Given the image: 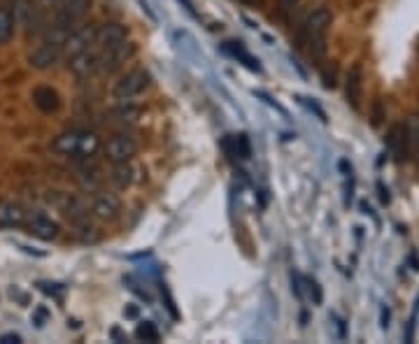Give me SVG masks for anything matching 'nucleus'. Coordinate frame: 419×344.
<instances>
[{"label": "nucleus", "mask_w": 419, "mask_h": 344, "mask_svg": "<svg viewBox=\"0 0 419 344\" xmlns=\"http://www.w3.org/2000/svg\"><path fill=\"white\" fill-rule=\"evenodd\" d=\"M112 184L117 188H128L135 181V167L131 165V160L126 163H114V170L110 174Z\"/></svg>", "instance_id": "nucleus-20"}, {"label": "nucleus", "mask_w": 419, "mask_h": 344, "mask_svg": "<svg viewBox=\"0 0 419 344\" xmlns=\"http://www.w3.org/2000/svg\"><path fill=\"white\" fill-rule=\"evenodd\" d=\"M96 31L98 24H79L68 33L66 42H63V56H75L79 51L93 47V40H96Z\"/></svg>", "instance_id": "nucleus-7"}, {"label": "nucleus", "mask_w": 419, "mask_h": 344, "mask_svg": "<svg viewBox=\"0 0 419 344\" xmlns=\"http://www.w3.org/2000/svg\"><path fill=\"white\" fill-rule=\"evenodd\" d=\"M61 0H42V5H59Z\"/></svg>", "instance_id": "nucleus-41"}, {"label": "nucleus", "mask_w": 419, "mask_h": 344, "mask_svg": "<svg viewBox=\"0 0 419 344\" xmlns=\"http://www.w3.org/2000/svg\"><path fill=\"white\" fill-rule=\"evenodd\" d=\"M91 5L93 0H61L59 7H56L54 26H59L66 33H70L72 28L82 24V19L89 14Z\"/></svg>", "instance_id": "nucleus-5"}, {"label": "nucleus", "mask_w": 419, "mask_h": 344, "mask_svg": "<svg viewBox=\"0 0 419 344\" xmlns=\"http://www.w3.org/2000/svg\"><path fill=\"white\" fill-rule=\"evenodd\" d=\"M89 212L98 221H114V219L121 214V200L114 193L100 191L98 195H93Z\"/></svg>", "instance_id": "nucleus-8"}, {"label": "nucleus", "mask_w": 419, "mask_h": 344, "mask_svg": "<svg viewBox=\"0 0 419 344\" xmlns=\"http://www.w3.org/2000/svg\"><path fill=\"white\" fill-rule=\"evenodd\" d=\"M138 153V140L128 133H117L112 135L105 144V158L110 163H126Z\"/></svg>", "instance_id": "nucleus-6"}, {"label": "nucleus", "mask_w": 419, "mask_h": 344, "mask_svg": "<svg viewBox=\"0 0 419 344\" xmlns=\"http://www.w3.org/2000/svg\"><path fill=\"white\" fill-rule=\"evenodd\" d=\"M378 188H380V200L387 205V202H389V191H387V188L382 186V184H378Z\"/></svg>", "instance_id": "nucleus-39"}, {"label": "nucleus", "mask_w": 419, "mask_h": 344, "mask_svg": "<svg viewBox=\"0 0 419 344\" xmlns=\"http://www.w3.org/2000/svg\"><path fill=\"white\" fill-rule=\"evenodd\" d=\"M324 86H327V89H334L336 86V70H331V75L329 72L324 75Z\"/></svg>", "instance_id": "nucleus-32"}, {"label": "nucleus", "mask_w": 419, "mask_h": 344, "mask_svg": "<svg viewBox=\"0 0 419 344\" xmlns=\"http://www.w3.org/2000/svg\"><path fill=\"white\" fill-rule=\"evenodd\" d=\"M161 296L165 298V307H168L170 317H172V319H179V312H177V307H175V300H172L170 291H168V287H165V284H161Z\"/></svg>", "instance_id": "nucleus-27"}, {"label": "nucleus", "mask_w": 419, "mask_h": 344, "mask_svg": "<svg viewBox=\"0 0 419 344\" xmlns=\"http://www.w3.org/2000/svg\"><path fill=\"white\" fill-rule=\"evenodd\" d=\"M382 119H385V102H382L380 98L373 102V112H371V123L375 128L380 126L382 123Z\"/></svg>", "instance_id": "nucleus-25"}, {"label": "nucleus", "mask_w": 419, "mask_h": 344, "mask_svg": "<svg viewBox=\"0 0 419 344\" xmlns=\"http://www.w3.org/2000/svg\"><path fill=\"white\" fill-rule=\"evenodd\" d=\"M135 338L140 342H158L161 335H158V328L151 324V321H142V324L135 328Z\"/></svg>", "instance_id": "nucleus-23"}, {"label": "nucleus", "mask_w": 419, "mask_h": 344, "mask_svg": "<svg viewBox=\"0 0 419 344\" xmlns=\"http://www.w3.org/2000/svg\"><path fill=\"white\" fill-rule=\"evenodd\" d=\"M301 284H303V277L298 273H291V291H294V296L298 300L303 298V287H301Z\"/></svg>", "instance_id": "nucleus-30"}, {"label": "nucleus", "mask_w": 419, "mask_h": 344, "mask_svg": "<svg viewBox=\"0 0 419 344\" xmlns=\"http://www.w3.org/2000/svg\"><path fill=\"white\" fill-rule=\"evenodd\" d=\"M110 114L114 116V121H119V123H135L140 119L142 107L135 105V100L133 102H117Z\"/></svg>", "instance_id": "nucleus-19"}, {"label": "nucleus", "mask_w": 419, "mask_h": 344, "mask_svg": "<svg viewBox=\"0 0 419 344\" xmlns=\"http://www.w3.org/2000/svg\"><path fill=\"white\" fill-rule=\"evenodd\" d=\"M417 312H419V298H417V303H415V312H413V319H410V324H408V331H406V342H413V338H415V326H417Z\"/></svg>", "instance_id": "nucleus-29"}, {"label": "nucleus", "mask_w": 419, "mask_h": 344, "mask_svg": "<svg viewBox=\"0 0 419 344\" xmlns=\"http://www.w3.org/2000/svg\"><path fill=\"white\" fill-rule=\"evenodd\" d=\"M308 107L312 109V112H315L317 116H320L322 121H327V114H324V109H322L320 105H317V102H308Z\"/></svg>", "instance_id": "nucleus-35"}, {"label": "nucleus", "mask_w": 419, "mask_h": 344, "mask_svg": "<svg viewBox=\"0 0 419 344\" xmlns=\"http://www.w3.org/2000/svg\"><path fill=\"white\" fill-rule=\"evenodd\" d=\"M52 149L61 156H72V158H82L84 163L91 156H96V151L100 149V137L93 130H79L72 128L61 133L52 142Z\"/></svg>", "instance_id": "nucleus-1"}, {"label": "nucleus", "mask_w": 419, "mask_h": 344, "mask_svg": "<svg viewBox=\"0 0 419 344\" xmlns=\"http://www.w3.org/2000/svg\"><path fill=\"white\" fill-rule=\"evenodd\" d=\"M387 147H389V151H392L396 163L408 160L410 158V130H408V126H403V123H394V126L389 128V135H387Z\"/></svg>", "instance_id": "nucleus-11"}, {"label": "nucleus", "mask_w": 419, "mask_h": 344, "mask_svg": "<svg viewBox=\"0 0 419 344\" xmlns=\"http://www.w3.org/2000/svg\"><path fill=\"white\" fill-rule=\"evenodd\" d=\"M380 326L385 328V331L389 328V310H387V307H382V310H380Z\"/></svg>", "instance_id": "nucleus-33"}, {"label": "nucleus", "mask_w": 419, "mask_h": 344, "mask_svg": "<svg viewBox=\"0 0 419 344\" xmlns=\"http://www.w3.org/2000/svg\"><path fill=\"white\" fill-rule=\"evenodd\" d=\"M331 319L336 321V326H338V335H341V338H345V321L338 317V314H331Z\"/></svg>", "instance_id": "nucleus-34"}, {"label": "nucleus", "mask_w": 419, "mask_h": 344, "mask_svg": "<svg viewBox=\"0 0 419 344\" xmlns=\"http://www.w3.org/2000/svg\"><path fill=\"white\" fill-rule=\"evenodd\" d=\"M364 65L354 63L350 65L348 75H345V98L352 105V109H361V100H364Z\"/></svg>", "instance_id": "nucleus-10"}, {"label": "nucleus", "mask_w": 419, "mask_h": 344, "mask_svg": "<svg viewBox=\"0 0 419 344\" xmlns=\"http://www.w3.org/2000/svg\"><path fill=\"white\" fill-rule=\"evenodd\" d=\"M224 49H226L233 58H238V61H240L245 68H249V70H254V72H261V65H259V61L249 54L247 49L240 47V42H226V45H224Z\"/></svg>", "instance_id": "nucleus-21"}, {"label": "nucleus", "mask_w": 419, "mask_h": 344, "mask_svg": "<svg viewBox=\"0 0 419 344\" xmlns=\"http://www.w3.org/2000/svg\"><path fill=\"white\" fill-rule=\"evenodd\" d=\"M33 102H35V107H38L40 112L52 114V112H59L61 96L52 89V86H38V89L33 91Z\"/></svg>", "instance_id": "nucleus-16"}, {"label": "nucleus", "mask_w": 419, "mask_h": 344, "mask_svg": "<svg viewBox=\"0 0 419 344\" xmlns=\"http://www.w3.org/2000/svg\"><path fill=\"white\" fill-rule=\"evenodd\" d=\"M305 284H308L310 296H312V303L315 305H322V289H320V284H317L315 280H305Z\"/></svg>", "instance_id": "nucleus-28"}, {"label": "nucleus", "mask_w": 419, "mask_h": 344, "mask_svg": "<svg viewBox=\"0 0 419 344\" xmlns=\"http://www.w3.org/2000/svg\"><path fill=\"white\" fill-rule=\"evenodd\" d=\"M296 7H298V0H277V14L282 19H287Z\"/></svg>", "instance_id": "nucleus-26"}, {"label": "nucleus", "mask_w": 419, "mask_h": 344, "mask_svg": "<svg viewBox=\"0 0 419 344\" xmlns=\"http://www.w3.org/2000/svg\"><path fill=\"white\" fill-rule=\"evenodd\" d=\"M112 338L117 340V342H128V338L119 331V328H112Z\"/></svg>", "instance_id": "nucleus-37"}, {"label": "nucleus", "mask_w": 419, "mask_h": 344, "mask_svg": "<svg viewBox=\"0 0 419 344\" xmlns=\"http://www.w3.org/2000/svg\"><path fill=\"white\" fill-rule=\"evenodd\" d=\"M224 151L228 153V158H240V160H247L252 156V144H249V137L247 135H226L221 142Z\"/></svg>", "instance_id": "nucleus-17"}, {"label": "nucleus", "mask_w": 419, "mask_h": 344, "mask_svg": "<svg viewBox=\"0 0 419 344\" xmlns=\"http://www.w3.org/2000/svg\"><path fill=\"white\" fill-rule=\"evenodd\" d=\"M151 86V75L144 68H133L112 84L110 96L114 102H133Z\"/></svg>", "instance_id": "nucleus-2"}, {"label": "nucleus", "mask_w": 419, "mask_h": 344, "mask_svg": "<svg viewBox=\"0 0 419 344\" xmlns=\"http://www.w3.org/2000/svg\"><path fill=\"white\" fill-rule=\"evenodd\" d=\"M331 24H334V12H331V7H317L305 19V24L301 26L298 38H296L298 40V47H305L310 40L327 38Z\"/></svg>", "instance_id": "nucleus-4"}, {"label": "nucleus", "mask_w": 419, "mask_h": 344, "mask_svg": "<svg viewBox=\"0 0 419 344\" xmlns=\"http://www.w3.org/2000/svg\"><path fill=\"white\" fill-rule=\"evenodd\" d=\"M242 3H245V5H261L263 0H242Z\"/></svg>", "instance_id": "nucleus-40"}, {"label": "nucleus", "mask_w": 419, "mask_h": 344, "mask_svg": "<svg viewBox=\"0 0 419 344\" xmlns=\"http://www.w3.org/2000/svg\"><path fill=\"white\" fill-rule=\"evenodd\" d=\"M0 342H3V344H19L21 338L17 333H5V335H0Z\"/></svg>", "instance_id": "nucleus-31"}, {"label": "nucleus", "mask_w": 419, "mask_h": 344, "mask_svg": "<svg viewBox=\"0 0 419 344\" xmlns=\"http://www.w3.org/2000/svg\"><path fill=\"white\" fill-rule=\"evenodd\" d=\"M124 314H126L128 319H138V307H135V305H126Z\"/></svg>", "instance_id": "nucleus-36"}, {"label": "nucleus", "mask_w": 419, "mask_h": 344, "mask_svg": "<svg viewBox=\"0 0 419 344\" xmlns=\"http://www.w3.org/2000/svg\"><path fill=\"white\" fill-rule=\"evenodd\" d=\"M14 26H17V17L7 7H0V45H7L12 40Z\"/></svg>", "instance_id": "nucleus-22"}, {"label": "nucleus", "mask_w": 419, "mask_h": 344, "mask_svg": "<svg viewBox=\"0 0 419 344\" xmlns=\"http://www.w3.org/2000/svg\"><path fill=\"white\" fill-rule=\"evenodd\" d=\"M47 319V312L45 310H38V314H35V326H42V321Z\"/></svg>", "instance_id": "nucleus-38"}, {"label": "nucleus", "mask_w": 419, "mask_h": 344, "mask_svg": "<svg viewBox=\"0 0 419 344\" xmlns=\"http://www.w3.org/2000/svg\"><path fill=\"white\" fill-rule=\"evenodd\" d=\"M26 223V209L21 202L5 200L0 202V228H19Z\"/></svg>", "instance_id": "nucleus-15"}, {"label": "nucleus", "mask_w": 419, "mask_h": 344, "mask_svg": "<svg viewBox=\"0 0 419 344\" xmlns=\"http://www.w3.org/2000/svg\"><path fill=\"white\" fill-rule=\"evenodd\" d=\"M59 223L54 221L52 216H47V214H33L31 219H28V233L35 238H40V240H54V238H59Z\"/></svg>", "instance_id": "nucleus-14"}, {"label": "nucleus", "mask_w": 419, "mask_h": 344, "mask_svg": "<svg viewBox=\"0 0 419 344\" xmlns=\"http://www.w3.org/2000/svg\"><path fill=\"white\" fill-rule=\"evenodd\" d=\"M100 68V51L98 49H84V51H79V54L75 56H70V63H68V70L72 72L75 77H91V75H96Z\"/></svg>", "instance_id": "nucleus-9"}, {"label": "nucleus", "mask_w": 419, "mask_h": 344, "mask_svg": "<svg viewBox=\"0 0 419 344\" xmlns=\"http://www.w3.org/2000/svg\"><path fill=\"white\" fill-rule=\"evenodd\" d=\"M61 209H63V214H66L72 223H79V221H84V219H89V202H86L84 198H79V195H66V198H63Z\"/></svg>", "instance_id": "nucleus-18"}, {"label": "nucleus", "mask_w": 419, "mask_h": 344, "mask_svg": "<svg viewBox=\"0 0 419 344\" xmlns=\"http://www.w3.org/2000/svg\"><path fill=\"white\" fill-rule=\"evenodd\" d=\"M98 51H100L98 72H103V75H112V72L121 70L128 61H131V58L135 56V51H138V47H135V42H131L126 38V40L117 42V45L98 49Z\"/></svg>", "instance_id": "nucleus-3"}, {"label": "nucleus", "mask_w": 419, "mask_h": 344, "mask_svg": "<svg viewBox=\"0 0 419 344\" xmlns=\"http://www.w3.org/2000/svg\"><path fill=\"white\" fill-rule=\"evenodd\" d=\"M63 58V45H54V42H42L38 49H33V54L28 56V63L33 65L35 70H49L54 68Z\"/></svg>", "instance_id": "nucleus-12"}, {"label": "nucleus", "mask_w": 419, "mask_h": 344, "mask_svg": "<svg viewBox=\"0 0 419 344\" xmlns=\"http://www.w3.org/2000/svg\"><path fill=\"white\" fill-rule=\"evenodd\" d=\"M38 287H40V291H42V294L52 296V298H56V300H63V291H66V289H63L61 284H49V282H40Z\"/></svg>", "instance_id": "nucleus-24"}, {"label": "nucleus", "mask_w": 419, "mask_h": 344, "mask_svg": "<svg viewBox=\"0 0 419 344\" xmlns=\"http://www.w3.org/2000/svg\"><path fill=\"white\" fill-rule=\"evenodd\" d=\"M126 38H128V26L126 24H121V21H107V24L98 26L96 40H93V47H96V49H105V47L117 45V42L126 40Z\"/></svg>", "instance_id": "nucleus-13"}]
</instances>
